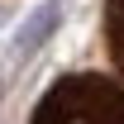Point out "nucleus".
Returning <instances> with one entry per match:
<instances>
[{"instance_id":"nucleus-1","label":"nucleus","mask_w":124,"mask_h":124,"mask_svg":"<svg viewBox=\"0 0 124 124\" xmlns=\"http://www.w3.org/2000/svg\"><path fill=\"white\" fill-rule=\"evenodd\" d=\"M29 124H124V86L100 72L57 77L38 95Z\"/></svg>"},{"instance_id":"nucleus-2","label":"nucleus","mask_w":124,"mask_h":124,"mask_svg":"<svg viewBox=\"0 0 124 124\" xmlns=\"http://www.w3.org/2000/svg\"><path fill=\"white\" fill-rule=\"evenodd\" d=\"M57 19H62V5H57V0H43V5L24 19V29H19V38H15V53H33V48H43L48 33L57 29Z\"/></svg>"},{"instance_id":"nucleus-3","label":"nucleus","mask_w":124,"mask_h":124,"mask_svg":"<svg viewBox=\"0 0 124 124\" xmlns=\"http://www.w3.org/2000/svg\"><path fill=\"white\" fill-rule=\"evenodd\" d=\"M105 48L124 72V0H105Z\"/></svg>"}]
</instances>
